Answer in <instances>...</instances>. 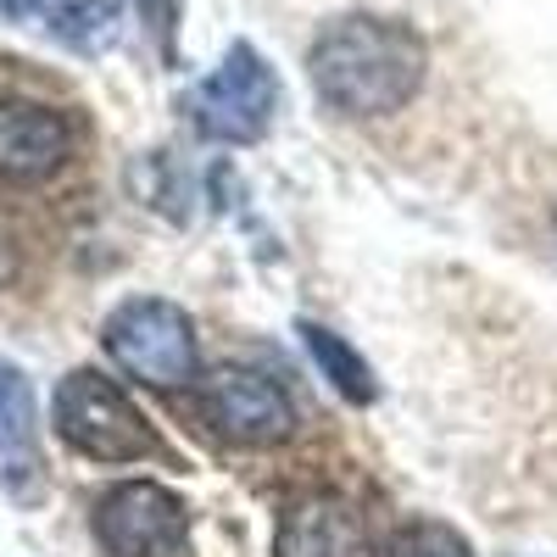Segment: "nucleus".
I'll use <instances>...</instances> for the list:
<instances>
[{
    "instance_id": "nucleus-1",
    "label": "nucleus",
    "mask_w": 557,
    "mask_h": 557,
    "mask_svg": "<svg viewBox=\"0 0 557 557\" xmlns=\"http://www.w3.org/2000/svg\"><path fill=\"white\" fill-rule=\"evenodd\" d=\"M424 67H430L424 39L396 17H368V12L335 17L307 51L318 101L341 117L401 112L424 89Z\"/></svg>"
},
{
    "instance_id": "nucleus-2",
    "label": "nucleus",
    "mask_w": 557,
    "mask_h": 557,
    "mask_svg": "<svg viewBox=\"0 0 557 557\" xmlns=\"http://www.w3.org/2000/svg\"><path fill=\"white\" fill-rule=\"evenodd\" d=\"M101 346L128 380L151 391H178L196 380V323L162 296H134L101 323Z\"/></svg>"
},
{
    "instance_id": "nucleus-3",
    "label": "nucleus",
    "mask_w": 557,
    "mask_h": 557,
    "mask_svg": "<svg viewBox=\"0 0 557 557\" xmlns=\"http://www.w3.org/2000/svg\"><path fill=\"white\" fill-rule=\"evenodd\" d=\"M51 424L89 462H139V457L157 451L146 418H139L134 401L107 374H96V368H73V374L57 385Z\"/></svg>"
},
{
    "instance_id": "nucleus-4",
    "label": "nucleus",
    "mask_w": 557,
    "mask_h": 557,
    "mask_svg": "<svg viewBox=\"0 0 557 557\" xmlns=\"http://www.w3.org/2000/svg\"><path fill=\"white\" fill-rule=\"evenodd\" d=\"M184 112H190V123L207 139H218V146H257L273 123V112H278V78L257 57V45L235 39L228 57L184 96Z\"/></svg>"
},
{
    "instance_id": "nucleus-5",
    "label": "nucleus",
    "mask_w": 557,
    "mask_h": 557,
    "mask_svg": "<svg viewBox=\"0 0 557 557\" xmlns=\"http://www.w3.org/2000/svg\"><path fill=\"white\" fill-rule=\"evenodd\" d=\"M96 535L112 557H190V513L157 480H128L101 496Z\"/></svg>"
},
{
    "instance_id": "nucleus-6",
    "label": "nucleus",
    "mask_w": 557,
    "mask_h": 557,
    "mask_svg": "<svg viewBox=\"0 0 557 557\" xmlns=\"http://www.w3.org/2000/svg\"><path fill=\"white\" fill-rule=\"evenodd\" d=\"M207 424L235 446H278L296 435V401L262 368H218L201 380Z\"/></svg>"
},
{
    "instance_id": "nucleus-7",
    "label": "nucleus",
    "mask_w": 557,
    "mask_h": 557,
    "mask_svg": "<svg viewBox=\"0 0 557 557\" xmlns=\"http://www.w3.org/2000/svg\"><path fill=\"white\" fill-rule=\"evenodd\" d=\"M273 557H374V535L346 496L312 491L278 513Z\"/></svg>"
},
{
    "instance_id": "nucleus-8",
    "label": "nucleus",
    "mask_w": 557,
    "mask_h": 557,
    "mask_svg": "<svg viewBox=\"0 0 557 557\" xmlns=\"http://www.w3.org/2000/svg\"><path fill=\"white\" fill-rule=\"evenodd\" d=\"M73 151V128L62 112L39 101H0V178L39 184L51 178Z\"/></svg>"
},
{
    "instance_id": "nucleus-9",
    "label": "nucleus",
    "mask_w": 557,
    "mask_h": 557,
    "mask_svg": "<svg viewBox=\"0 0 557 557\" xmlns=\"http://www.w3.org/2000/svg\"><path fill=\"white\" fill-rule=\"evenodd\" d=\"M39 485H45V462H39L34 385L17 362H0V491L34 502Z\"/></svg>"
},
{
    "instance_id": "nucleus-10",
    "label": "nucleus",
    "mask_w": 557,
    "mask_h": 557,
    "mask_svg": "<svg viewBox=\"0 0 557 557\" xmlns=\"http://www.w3.org/2000/svg\"><path fill=\"white\" fill-rule=\"evenodd\" d=\"M301 341H307V351H312V362L323 368V380H330L351 407H368L380 396V385H374V368H368V357L346 341V335H335V330H323V323H301Z\"/></svg>"
},
{
    "instance_id": "nucleus-11",
    "label": "nucleus",
    "mask_w": 557,
    "mask_h": 557,
    "mask_svg": "<svg viewBox=\"0 0 557 557\" xmlns=\"http://www.w3.org/2000/svg\"><path fill=\"white\" fill-rule=\"evenodd\" d=\"M45 23H51V34L67 39L73 51L96 57L117 39L123 0H45Z\"/></svg>"
},
{
    "instance_id": "nucleus-12",
    "label": "nucleus",
    "mask_w": 557,
    "mask_h": 557,
    "mask_svg": "<svg viewBox=\"0 0 557 557\" xmlns=\"http://www.w3.org/2000/svg\"><path fill=\"white\" fill-rule=\"evenodd\" d=\"M385 557H474L469 541H462L457 530L435 524V519H418V524H401L385 546Z\"/></svg>"
},
{
    "instance_id": "nucleus-13",
    "label": "nucleus",
    "mask_w": 557,
    "mask_h": 557,
    "mask_svg": "<svg viewBox=\"0 0 557 557\" xmlns=\"http://www.w3.org/2000/svg\"><path fill=\"white\" fill-rule=\"evenodd\" d=\"M139 12H146L157 45H162V57H173V23H178V0H139Z\"/></svg>"
},
{
    "instance_id": "nucleus-14",
    "label": "nucleus",
    "mask_w": 557,
    "mask_h": 557,
    "mask_svg": "<svg viewBox=\"0 0 557 557\" xmlns=\"http://www.w3.org/2000/svg\"><path fill=\"white\" fill-rule=\"evenodd\" d=\"M12 17H45V0H7Z\"/></svg>"
}]
</instances>
